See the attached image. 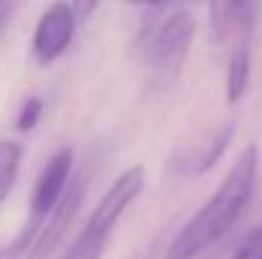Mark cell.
I'll return each mask as SVG.
<instances>
[{
	"mask_svg": "<svg viewBox=\"0 0 262 259\" xmlns=\"http://www.w3.org/2000/svg\"><path fill=\"white\" fill-rule=\"evenodd\" d=\"M260 171V150L257 145H247L232 171L224 175L214 196L183 224V229L171 242L166 259H196L211 244H216L242 216L247 208Z\"/></svg>",
	"mask_w": 262,
	"mask_h": 259,
	"instance_id": "6da1fadb",
	"label": "cell"
},
{
	"mask_svg": "<svg viewBox=\"0 0 262 259\" xmlns=\"http://www.w3.org/2000/svg\"><path fill=\"white\" fill-rule=\"evenodd\" d=\"M196 20L181 5H148L138 26V49L158 82H171L193 41Z\"/></svg>",
	"mask_w": 262,
	"mask_h": 259,
	"instance_id": "7a4b0ae2",
	"label": "cell"
},
{
	"mask_svg": "<svg viewBox=\"0 0 262 259\" xmlns=\"http://www.w3.org/2000/svg\"><path fill=\"white\" fill-rule=\"evenodd\" d=\"M260 3H214L211 26L216 41L229 43L227 56V102H239L247 91L252 66V33L260 15Z\"/></svg>",
	"mask_w": 262,
	"mask_h": 259,
	"instance_id": "3957f363",
	"label": "cell"
},
{
	"mask_svg": "<svg viewBox=\"0 0 262 259\" xmlns=\"http://www.w3.org/2000/svg\"><path fill=\"white\" fill-rule=\"evenodd\" d=\"M72 168H74V153H72V148H61L49 158L43 171L38 173L33 193H31V208H28L26 226L20 229V234L10 244L20 257L33 249V244L41 237L43 226L49 224V219L54 216V211L64 201V196H67V191L74 180Z\"/></svg>",
	"mask_w": 262,
	"mask_h": 259,
	"instance_id": "277c9868",
	"label": "cell"
},
{
	"mask_svg": "<svg viewBox=\"0 0 262 259\" xmlns=\"http://www.w3.org/2000/svg\"><path fill=\"white\" fill-rule=\"evenodd\" d=\"M145 183V173L143 168H127L125 173H120L112 185L107 188V193L99 198V203L94 206L92 216H89L87 226L82 229V239L97 247V249H107V239L115 229V224L120 221V216L127 211V206L138 198V193L143 191Z\"/></svg>",
	"mask_w": 262,
	"mask_h": 259,
	"instance_id": "5b68a950",
	"label": "cell"
},
{
	"mask_svg": "<svg viewBox=\"0 0 262 259\" xmlns=\"http://www.w3.org/2000/svg\"><path fill=\"white\" fill-rule=\"evenodd\" d=\"M77 23H79V18L74 13V5H67V3L49 5L33 31V59L41 66L54 64L69 49Z\"/></svg>",
	"mask_w": 262,
	"mask_h": 259,
	"instance_id": "8992f818",
	"label": "cell"
},
{
	"mask_svg": "<svg viewBox=\"0 0 262 259\" xmlns=\"http://www.w3.org/2000/svg\"><path fill=\"white\" fill-rule=\"evenodd\" d=\"M82 198H84V178H82V175H74V180H72V185H69L64 201L59 203V208L54 211V216H51L49 224L43 226L41 237L36 239L33 249L26 254V259H46L56 249V244L64 239L67 229L72 226V221H74V216H77V211H79V206H82Z\"/></svg>",
	"mask_w": 262,
	"mask_h": 259,
	"instance_id": "52a82bcc",
	"label": "cell"
},
{
	"mask_svg": "<svg viewBox=\"0 0 262 259\" xmlns=\"http://www.w3.org/2000/svg\"><path fill=\"white\" fill-rule=\"evenodd\" d=\"M234 122H227V125H222L219 130H216V135L199 150V155L186 166V173H193V175H201V173H206L209 168H214L216 166V160L224 155V150L229 148V143H232V137H234Z\"/></svg>",
	"mask_w": 262,
	"mask_h": 259,
	"instance_id": "ba28073f",
	"label": "cell"
},
{
	"mask_svg": "<svg viewBox=\"0 0 262 259\" xmlns=\"http://www.w3.org/2000/svg\"><path fill=\"white\" fill-rule=\"evenodd\" d=\"M20 158H23V148L15 140H0V206L5 203V198L10 196L18 171H20Z\"/></svg>",
	"mask_w": 262,
	"mask_h": 259,
	"instance_id": "9c48e42d",
	"label": "cell"
},
{
	"mask_svg": "<svg viewBox=\"0 0 262 259\" xmlns=\"http://www.w3.org/2000/svg\"><path fill=\"white\" fill-rule=\"evenodd\" d=\"M41 114H43V99L41 97H28L20 109H18V117H15V130L18 132H31L38 122H41Z\"/></svg>",
	"mask_w": 262,
	"mask_h": 259,
	"instance_id": "30bf717a",
	"label": "cell"
},
{
	"mask_svg": "<svg viewBox=\"0 0 262 259\" xmlns=\"http://www.w3.org/2000/svg\"><path fill=\"white\" fill-rule=\"evenodd\" d=\"M13 13H15V5L13 3H0V31L8 26V20H10Z\"/></svg>",
	"mask_w": 262,
	"mask_h": 259,
	"instance_id": "8fae6325",
	"label": "cell"
},
{
	"mask_svg": "<svg viewBox=\"0 0 262 259\" xmlns=\"http://www.w3.org/2000/svg\"><path fill=\"white\" fill-rule=\"evenodd\" d=\"M18 257H20V254H18V252H15V249H13L10 244L0 249V259H18Z\"/></svg>",
	"mask_w": 262,
	"mask_h": 259,
	"instance_id": "7c38bea8",
	"label": "cell"
},
{
	"mask_svg": "<svg viewBox=\"0 0 262 259\" xmlns=\"http://www.w3.org/2000/svg\"><path fill=\"white\" fill-rule=\"evenodd\" d=\"M257 259H262V254H260V257H257Z\"/></svg>",
	"mask_w": 262,
	"mask_h": 259,
	"instance_id": "4fadbf2b",
	"label": "cell"
}]
</instances>
